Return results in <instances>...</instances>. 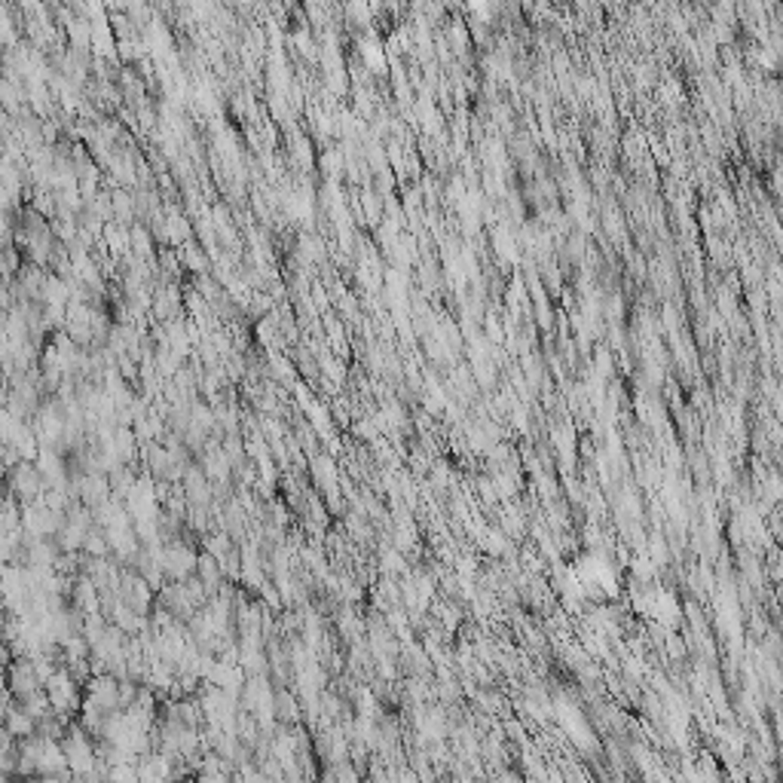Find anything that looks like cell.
<instances>
[{"instance_id": "277c9868", "label": "cell", "mask_w": 783, "mask_h": 783, "mask_svg": "<svg viewBox=\"0 0 783 783\" xmlns=\"http://www.w3.org/2000/svg\"><path fill=\"white\" fill-rule=\"evenodd\" d=\"M43 481H47V477L40 475L37 465L22 463V465L13 468V490L19 496H25V499H37L40 490H43Z\"/></svg>"}, {"instance_id": "3957f363", "label": "cell", "mask_w": 783, "mask_h": 783, "mask_svg": "<svg viewBox=\"0 0 783 783\" xmlns=\"http://www.w3.org/2000/svg\"><path fill=\"white\" fill-rule=\"evenodd\" d=\"M196 567H199V560H196V554L190 551V548L178 545V542L165 548L162 569H165V572H172V576H175V579H187L190 572H193Z\"/></svg>"}, {"instance_id": "6da1fadb", "label": "cell", "mask_w": 783, "mask_h": 783, "mask_svg": "<svg viewBox=\"0 0 783 783\" xmlns=\"http://www.w3.org/2000/svg\"><path fill=\"white\" fill-rule=\"evenodd\" d=\"M62 746L77 778H92V774H99V753H95L92 741L86 737V728H71Z\"/></svg>"}, {"instance_id": "8992f818", "label": "cell", "mask_w": 783, "mask_h": 783, "mask_svg": "<svg viewBox=\"0 0 783 783\" xmlns=\"http://www.w3.org/2000/svg\"><path fill=\"white\" fill-rule=\"evenodd\" d=\"M337 780H340V783H355V774H352L350 765H343V768L337 771Z\"/></svg>"}, {"instance_id": "5b68a950", "label": "cell", "mask_w": 783, "mask_h": 783, "mask_svg": "<svg viewBox=\"0 0 783 783\" xmlns=\"http://www.w3.org/2000/svg\"><path fill=\"white\" fill-rule=\"evenodd\" d=\"M141 783H172V759L165 756H144L138 765Z\"/></svg>"}, {"instance_id": "7a4b0ae2", "label": "cell", "mask_w": 783, "mask_h": 783, "mask_svg": "<svg viewBox=\"0 0 783 783\" xmlns=\"http://www.w3.org/2000/svg\"><path fill=\"white\" fill-rule=\"evenodd\" d=\"M47 694L52 701V710L56 713H68L71 707H77V683L74 673L68 670H56V673L47 680Z\"/></svg>"}]
</instances>
